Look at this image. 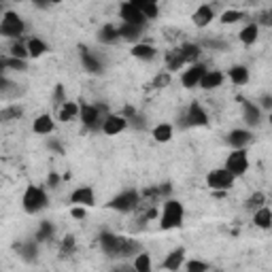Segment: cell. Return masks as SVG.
Returning <instances> with one entry per match:
<instances>
[{
	"instance_id": "1",
	"label": "cell",
	"mask_w": 272,
	"mask_h": 272,
	"mask_svg": "<svg viewBox=\"0 0 272 272\" xmlns=\"http://www.w3.org/2000/svg\"><path fill=\"white\" fill-rule=\"evenodd\" d=\"M183 217H185V211L179 200H166L160 215V227L162 230H177V227L183 225Z\"/></svg>"
},
{
	"instance_id": "46",
	"label": "cell",
	"mask_w": 272,
	"mask_h": 272,
	"mask_svg": "<svg viewBox=\"0 0 272 272\" xmlns=\"http://www.w3.org/2000/svg\"><path fill=\"white\" fill-rule=\"evenodd\" d=\"M257 22L264 24V26H272V11H270V13H262L260 19H257Z\"/></svg>"
},
{
	"instance_id": "33",
	"label": "cell",
	"mask_w": 272,
	"mask_h": 272,
	"mask_svg": "<svg viewBox=\"0 0 272 272\" xmlns=\"http://www.w3.org/2000/svg\"><path fill=\"white\" fill-rule=\"evenodd\" d=\"M26 47H28V53H30L32 58H40V55L47 51V45L40 38H30L26 43Z\"/></svg>"
},
{
	"instance_id": "35",
	"label": "cell",
	"mask_w": 272,
	"mask_h": 272,
	"mask_svg": "<svg viewBox=\"0 0 272 272\" xmlns=\"http://www.w3.org/2000/svg\"><path fill=\"white\" fill-rule=\"evenodd\" d=\"M53 225L49 223V221H43L40 223V227H38V232H36V242H45V240H49V238H53Z\"/></svg>"
},
{
	"instance_id": "9",
	"label": "cell",
	"mask_w": 272,
	"mask_h": 272,
	"mask_svg": "<svg viewBox=\"0 0 272 272\" xmlns=\"http://www.w3.org/2000/svg\"><path fill=\"white\" fill-rule=\"evenodd\" d=\"M119 15L123 19V24H132V26H145L147 24V17L134 7V3H123L119 7Z\"/></svg>"
},
{
	"instance_id": "27",
	"label": "cell",
	"mask_w": 272,
	"mask_h": 272,
	"mask_svg": "<svg viewBox=\"0 0 272 272\" xmlns=\"http://www.w3.org/2000/svg\"><path fill=\"white\" fill-rule=\"evenodd\" d=\"M257 34H260V28H257V24H249V26H245L238 32V38H240L242 45L249 47V45H253V43L257 40Z\"/></svg>"
},
{
	"instance_id": "24",
	"label": "cell",
	"mask_w": 272,
	"mask_h": 272,
	"mask_svg": "<svg viewBox=\"0 0 272 272\" xmlns=\"http://www.w3.org/2000/svg\"><path fill=\"white\" fill-rule=\"evenodd\" d=\"M119 38V28H115L113 24H107L100 28V32H98V40L100 43H104V45H111V43H115Z\"/></svg>"
},
{
	"instance_id": "8",
	"label": "cell",
	"mask_w": 272,
	"mask_h": 272,
	"mask_svg": "<svg viewBox=\"0 0 272 272\" xmlns=\"http://www.w3.org/2000/svg\"><path fill=\"white\" fill-rule=\"evenodd\" d=\"M206 73H208V70H206L204 64H192V66L183 73V77H181L183 88H187V90L200 88V83H202V79H204Z\"/></svg>"
},
{
	"instance_id": "4",
	"label": "cell",
	"mask_w": 272,
	"mask_h": 272,
	"mask_svg": "<svg viewBox=\"0 0 272 272\" xmlns=\"http://www.w3.org/2000/svg\"><path fill=\"white\" fill-rule=\"evenodd\" d=\"M140 204V196L136 190H128V192H121L119 196H115L107 204L109 208L113 211H119V213H130V211H136Z\"/></svg>"
},
{
	"instance_id": "26",
	"label": "cell",
	"mask_w": 272,
	"mask_h": 272,
	"mask_svg": "<svg viewBox=\"0 0 272 272\" xmlns=\"http://www.w3.org/2000/svg\"><path fill=\"white\" fill-rule=\"evenodd\" d=\"M181 53H183L185 64H198L196 60L200 58L202 49H200V45H196V43H185V45L181 47Z\"/></svg>"
},
{
	"instance_id": "44",
	"label": "cell",
	"mask_w": 272,
	"mask_h": 272,
	"mask_svg": "<svg viewBox=\"0 0 272 272\" xmlns=\"http://www.w3.org/2000/svg\"><path fill=\"white\" fill-rule=\"evenodd\" d=\"M73 249H75V236H64V240H62V253L73 251Z\"/></svg>"
},
{
	"instance_id": "29",
	"label": "cell",
	"mask_w": 272,
	"mask_h": 272,
	"mask_svg": "<svg viewBox=\"0 0 272 272\" xmlns=\"http://www.w3.org/2000/svg\"><path fill=\"white\" fill-rule=\"evenodd\" d=\"M240 102H242V111H245V121L249 125L260 123V109H257L253 102H249V100H240Z\"/></svg>"
},
{
	"instance_id": "49",
	"label": "cell",
	"mask_w": 272,
	"mask_h": 272,
	"mask_svg": "<svg viewBox=\"0 0 272 272\" xmlns=\"http://www.w3.org/2000/svg\"><path fill=\"white\" fill-rule=\"evenodd\" d=\"M262 109H268L272 113V96H264L262 98Z\"/></svg>"
},
{
	"instance_id": "51",
	"label": "cell",
	"mask_w": 272,
	"mask_h": 272,
	"mask_svg": "<svg viewBox=\"0 0 272 272\" xmlns=\"http://www.w3.org/2000/svg\"><path fill=\"white\" fill-rule=\"evenodd\" d=\"M268 121H270V125H272V113H270V117H268Z\"/></svg>"
},
{
	"instance_id": "34",
	"label": "cell",
	"mask_w": 272,
	"mask_h": 272,
	"mask_svg": "<svg viewBox=\"0 0 272 272\" xmlns=\"http://www.w3.org/2000/svg\"><path fill=\"white\" fill-rule=\"evenodd\" d=\"M134 270L136 272H151V255L149 253H138L134 257Z\"/></svg>"
},
{
	"instance_id": "50",
	"label": "cell",
	"mask_w": 272,
	"mask_h": 272,
	"mask_svg": "<svg viewBox=\"0 0 272 272\" xmlns=\"http://www.w3.org/2000/svg\"><path fill=\"white\" fill-rule=\"evenodd\" d=\"M113 272H136V270H134V268H132V270H128V268H121V270H113Z\"/></svg>"
},
{
	"instance_id": "38",
	"label": "cell",
	"mask_w": 272,
	"mask_h": 272,
	"mask_svg": "<svg viewBox=\"0 0 272 272\" xmlns=\"http://www.w3.org/2000/svg\"><path fill=\"white\" fill-rule=\"evenodd\" d=\"M28 55H30V53H28V47L22 45V43H13V45H11V58H17V60L26 62Z\"/></svg>"
},
{
	"instance_id": "39",
	"label": "cell",
	"mask_w": 272,
	"mask_h": 272,
	"mask_svg": "<svg viewBox=\"0 0 272 272\" xmlns=\"http://www.w3.org/2000/svg\"><path fill=\"white\" fill-rule=\"evenodd\" d=\"M0 64H3V68H11V70H26V62L17 58H3Z\"/></svg>"
},
{
	"instance_id": "43",
	"label": "cell",
	"mask_w": 272,
	"mask_h": 272,
	"mask_svg": "<svg viewBox=\"0 0 272 272\" xmlns=\"http://www.w3.org/2000/svg\"><path fill=\"white\" fill-rule=\"evenodd\" d=\"M187 272H208V264L200 260H190L187 262Z\"/></svg>"
},
{
	"instance_id": "28",
	"label": "cell",
	"mask_w": 272,
	"mask_h": 272,
	"mask_svg": "<svg viewBox=\"0 0 272 272\" xmlns=\"http://www.w3.org/2000/svg\"><path fill=\"white\" fill-rule=\"evenodd\" d=\"M166 66L170 73H175V70H181L185 66V60H183V53H181V47L179 49H173L166 53Z\"/></svg>"
},
{
	"instance_id": "23",
	"label": "cell",
	"mask_w": 272,
	"mask_h": 272,
	"mask_svg": "<svg viewBox=\"0 0 272 272\" xmlns=\"http://www.w3.org/2000/svg\"><path fill=\"white\" fill-rule=\"evenodd\" d=\"M132 3H134V7H136L147 19H153V17L160 15V9H157V5L151 3V0H132Z\"/></svg>"
},
{
	"instance_id": "21",
	"label": "cell",
	"mask_w": 272,
	"mask_h": 272,
	"mask_svg": "<svg viewBox=\"0 0 272 272\" xmlns=\"http://www.w3.org/2000/svg\"><path fill=\"white\" fill-rule=\"evenodd\" d=\"M253 223L257 227H262V230H270V227H272V211L268 206L255 211L253 213Z\"/></svg>"
},
{
	"instance_id": "3",
	"label": "cell",
	"mask_w": 272,
	"mask_h": 272,
	"mask_svg": "<svg viewBox=\"0 0 272 272\" xmlns=\"http://www.w3.org/2000/svg\"><path fill=\"white\" fill-rule=\"evenodd\" d=\"M234 179L236 177L227 168H217V170H211L206 175V185L213 192H227L234 185Z\"/></svg>"
},
{
	"instance_id": "42",
	"label": "cell",
	"mask_w": 272,
	"mask_h": 272,
	"mask_svg": "<svg viewBox=\"0 0 272 272\" xmlns=\"http://www.w3.org/2000/svg\"><path fill=\"white\" fill-rule=\"evenodd\" d=\"M242 17L245 15H242L240 11H225V13H221V24H236Z\"/></svg>"
},
{
	"instance_id": "12",
	"label": "cell",
	"mask_w": 272,
	"mask_h": 272,
	"mask_svg": "<svg viewBox=\"0 0 272 272\" xmlns=\"http://www.w3.org/2000/svg\"><path fill=\"white\" fill-rule=\"evenodd\" d=\"M208 123V115L206 111L200 107L198 102H192L187 109V125H196V128H202Z\"/></svg>"
},
{
	"instance_id": "47",
	"label": "cell",
	"mask_w": 272,
	"mask_h": 272,
	"mask_svg": "<svg viewBox=\"0 0 272 272\" xmlns=\"http://www.w3.org/2000/svg\"><path fill=\"white\" fill-rule=\"evenodd\" d=\"M58 183H60V177L55 175V173H51V175L47 177V185H49V187H58Z\"/></svg>"
},
{
	"instance_id": "5",
	"label": "cell",
	"mask_w": 272,
	"mask_h": 272,
	"mask_svg": "<svg viewBox=\"0 0 272 272\" xmlns=\"http://www.w3.org/2000/svg\"><path fill=\"white\" fill-rule=\"evenodd\" d=\"M24 30H26V24L17 13H13V11L5 13L3 22H0V34L5 38H17L19 34H24Z\"/></svg>"
},
{
	"instance_id": "40",
	"label": "cell",
	"mask_w": 272,
	"mask_h": 272,
	"mask_svg": "<svg viewBox=\"0 0 272 272\" xmlns=\"http://www.w3.org/2000/svg\"><path fill=\"white\" fill-rule=\"evenodd\" d=\"M22 115V109L17 104H13V107H7L3 109V113H0V117H3V121H9V119H17Z\"/></svg>"
},
{
	"instance_id": "10",
	"label": "cell",
	"mask_w": 272,
	"mask_h": 272,
	"mask_svg": "<svg viewBox=\"0 0 272 272\" xmlns=\"http://www.w3.org/2000/svg\"><path fill=\"white\" fill-rule=\"evenodd\" d=\"M121 242H123V236H115V234H109V232H104L100 236V247H102V251L109 257H119Z\"/></svg>"
},
{
	"instance_id": "45",
	"label": "cell",
	"mask_w": 272,
	"mask_h": 272,
	"mask_svg": "<svg viewBox=\"0 0 272 272\" xmlns=\"http://www.w3.org/2000/svg\"><path fill=\"white\" fill-rule=\"evenodd\" d=\"M70 215H73L75 219H85V206H75V208H70Z\"/></svg>"
},
{
	"instance_id": "48",
	"label": "cell",
	"mask_w": 272,
	"mask_h": 272,
	"mask_svg": "<svg viewBox=\"0 0 272 272\" xmlns=\"http://www.w3.org/2000/svg\"><path fill=\"white\" fill-rule=\"evenodd\" d=\"M55 100H58V102H66V100H64V88H62V85H58V88H55Z\"/></svg>"
},
{
	"instance_id": "16",
	"label": "cell",
	"mask_w": 272,
	"mask_h": 272,
	"mask_svg": "<svg viewBox=\"0 0 272 272\" xmlns=\"http://www.w3.org/2000/svg\"><path fill=\"white\" fill-rule=\"evenodd\" d=\"M185 264V249H175V251H170L166 255V260H164V270H170V272H177L181 266Z\"/></svg>"
},
{
	"instance_id": "7",
	"label": "cell",
	"mask_w": 272,
	"mask_h": 272,
	"mask_svg": "<svg viewBox=\"0 0 272 272\" xmlns=\"http://www.w3.org/2000/svg\"><path fill=\"white\" fill-rule=\"evenodd\" d=\"M81 121L88 130H102V123H104V117L100 115V107H94V104H83L81 107Z\"/></svg>"
},
{
	"instance_id": "25",
	"label": "cell",
	"mask_w": 272,
	"mask_h": 272,
	"mask_svg": "<svg viewBox=\"0 0 272 272\" xmlns=\"http://www.w3.org/2000/svg\"><path fill=\"white\" fill-rule=\"evenodd\" d=\"M142 34V28L140 26H132V24H121L119 26V38L123 40H130V43H136Z\"/></svg>"
},
{
	"instance_id": "31",
	"label": "cell",
	"mask_w": 272,
	"mask_h": 272,
	"mask_svg": "<svg viewBox=\"0 0 272 272\" xmlns=\"http://www.w3.org/2000/svg\"><path fill=\"white\" fill-rule=\"evenodd\" d=\"M227 77H230V81L234 85H245L249 81V70L245 66H232L230 73H227Z\"/></svg>"
},
{
	"instance_id": "36",
	"label": "cell",
	"mask_w": 272,
	"mask_h": 272,
	"mask_svg": "<svg viewBox=\"0 0 272 272\" xmlns=\"http://www.w3.org/2000/svg\"><path fill=\"white\" fill-rule=\"evenodd\" d=\"M19 253H22V257H24L26 262L36 260V253H38L36 242H34V240H30V242H26V245H22V247H19Z\"/></svg>"
},
{
	"instance_id": "30",
	"label": "cell",
	"mask_w": 272,
	"mask_h": 272,
	"mask_svg": "<svg viewBox=\"0 0 272 272\" xmlns=\"http://www.w3.org/2000/svg\"><path fill=\"white\" fill-rule=\"evenodd\" d=\"M173 132H175V128L170 123H157L153 128V138L157 142H168L170 138H173Z\"/></svg>"
},
{
	"instance_id": "19",
	"label": "cell",
	"mask_w": 272,
	"mask_h": 272,
	"mask_svg": "<svg viewBox=\"0 0 272 272\" xmlns=\"http://www.w3.org/2000/svg\"><path fill=\"white\" fill-rule=\"evenodd\" d=\"M81 115V107L77 104V102H66L60 107V113H58V117H60V121H73V119H77Z\"/></svg>"
},
{
	"instance_id": "6",
	"label": "cell",
	"mask_w": 272,
	"mask_h": 272,
	"mask_svg": "<svg viewBox=\"0 0 272 272\" xmlns=\"http://www.w3.org/2000/svg\"><path fill=\"white\" fill-rule=\"evenodd\" d=\"M225 168L230 170L234 177H242L249 170V157H247V151L245 149H238V151H232L227 155V162H225Z\"/></svg>"
},
{
	"instance_id": "52",
	"label": "cell",
	"mask_w": 272,
	"mask_h": 272,
	"mask_svg": "<svg viewBox=\"0 0 272 272\" xmlns=\"http://www.w3.org/2000/svg\"><path fill=\"white\" fill-rule=\"evenodd\" d=\"M217 272H221V270H217Z\"/></svg>"
},
{
	"instance_id": "22",
	"label": "cell",
	"mask_w": 272,
	"mask_h": 272,
	"mask_svg": "<svg viewBox=\"0 0 272 272\" xmlns=\"http://www.w3.org/2000/svg\"><path fill=\"white\" fill-rule=\"evenodd\" d=\"M132 55L142 62H151L155 58V47L147 45V43H136V45L132 47Z\"/></svg>"
},
{
	"instance_id": "32",
	"label": "cell",
	"mask_w": 272,
	"mask_h": 272,
	"mask_svg": "<svg viewBox=\"0 0 272 272\" xmlns=\"http://www.w3.org/2000/svg\"><path fill=\"white\" fill-rule=\"evenodd\" d=\"M140 253V245L136 240H130V238H123L121 242V249H119V257H130V255H138Z\"/></svg>"
},
{
	"instance_id": "37",
	"label": "cell",
	"mask_w": 272,
	"mask_h": 272,
	"mask_svg": "<svg viewBox=\"0 0 272 272\" xmlns=\"http://www.w3.org/2000/svg\"><path fill=\"white\" fill-rule=\"evenodd\" d=\"M264 202H266V196H264L262 192H255V194L247 200V208H251V211H260V208H264Z\"/></svg>"
},
{
	"instance_id": "11",
	"label": "cell",
	"mask_w": 272,
	"mask_h": 272,
	"mask_svg": "<svg viewBox=\"0 0 272 272\" xmlns=\"http://www.w3.org/2000/svg\"><path fill=\"white\" fill-rule=\"evenodd\" d=\"M125 128H128V119L123 115H107L104 123H102V132L107 136H115V134L123 132Z\"/></svg>"
},
{
	"instance_id": "20",
	"label": "cell",
	"mask_w": 272,
	"mask_h": 272,
	"mask_svg": "<svg viewBox=\"0 0 272 272\" xmlns=\"http://www.w3.org/2000/svg\"><path fill=\"white\" fill-rule=\"evenodd\" d=\"M81 62H83V66H85V70L88 73H100L102 70V64H100V60L96 58V55L90 51V49H81Z\"/></svg>"
},
{
	"instance_id": "41",
	"label": "cell",
	"mask_w": 272,
	"mask_h": 272,
	"mask_svg": "<svg viewBox=\"0 0 272 272\" xmlns=\"http://www.w3.org/2000/svg\"><path fill=\"white\" fill-rule=\"evenodd\" d=\"M166 85H170V75L168 73H160L153 81H151V88L153 90H164Z\"/></svg>"
},
{
	"instance_id": "13",
	"label": "cell",
	"mask_w": 272,
	"mask_h": 272,
	"mask_svg": "<svg viewBox=\"0 0 272 272\" xmlns=\"http://www.w3.org/2000/svg\"><path fill=\"white\" fill-rule=\"evenodd\" d=\"M70 202L79 204V206H94L96 198H94V190L92 187H77L70 196Z\"/></svg>"
},
{
	"instance_id": "2",
	"label": "cell",
	"mask_w": 272,
	"mask_h": 272,
	"mask_svg": "<svg viewBox=\"0 0 272 272\" xmlns=\"http://www.w3.org/2000/svg\"><path fill=\"white\" fill-rule=\"evenodd\" d=\"M22 204H24V211L26 213L36 215V213H40L43 208L47 206V194L43 192L40 187H34V185H30V187L26 190L24 198H22Z\"/></svg>"
},
{
	"instance_id": "15",
	"label": "cell",
	"mask_w": 272,
	"mask_h": 272,
	"mask_svg": "<svg viewBox=\"0 0 272 272\" xmlns=\"http://www.w3.org/2000/svg\"><path fill=\"white\" fill-rule=\"evenodd\" d=\"M223 81H225V75L221 73V70H208V73L204 75V79H202V83H200V88L211 92V90L221 88Z\"/></svg>"
},
{
	"instance_id": "17",
	"label": "cell",
	"mask_w": 272,
	"mask_h": 272,
	"mask_svg": "<svg viewBox=\"0 0 272 272\" xmlns=\"http://www.w3.org/2000/svg\"><path fill=\"white\" fill-rule=\"evenodd\" d=\"M213 17H215V11H213V7H208V5H202L196 13H194V17H192V22H194V26H198V28H204V26H208L211 22H213Z\"/></svg>"
},
{
	"instance_id": "14",
	"label": "cell",
	"mask_w": 272,
	"mask_h": 272,
	"mask_svg": "<svg viewBox=\"0 0 272 272\" xmlns=\"http://www.w3.org/2000/svg\"><path fill=\"white\" fill-rule=\"evenodd\" d=\"M251 132L249 130H232L230 132V136H227V142H230V147L234 149V151H238V149H245L249 142H251Z\"/></svg>"
},
{
	"instance_id": "18",
	"label": "cell",
	"mask_w": 272,
	"mask_h": 272,
	"mask_svg": "<svg viewBox=\"0 0 272 272\" xmlns=\"http://www.w3.org/2000/svg\"><path fill=\"white\" fill-rule=\"evenodd\" d=\"M53 128H55V123H53L51 115H47V113H43V115H38V117L34 119L32 130H34L36 134H40V136H45V134H51V132H53Z\"/></svg>"
}]
</instances>
